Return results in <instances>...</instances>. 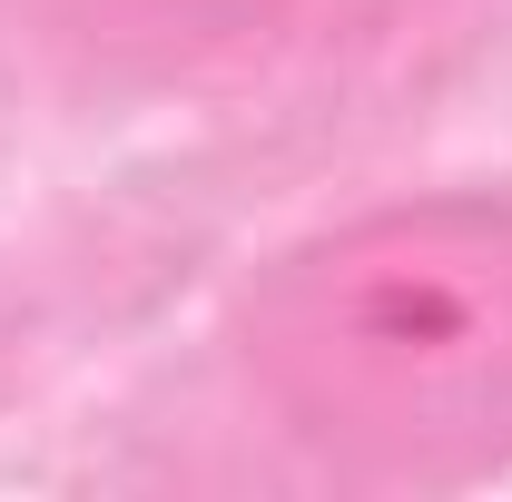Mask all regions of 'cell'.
Listing matches in <instances>:
<instances>
[{
  "mask_svg": "<svg viewBox=\"0 0 512 502\" xmlns=\"http://www.w3.org/2000/svg\"><path fill=\"white\" fill-rule=\"evenodd\" d=\"M247 375L335 473L453 493L512 463V197H404L286 247Z\"/></svg>",
  "mask_w": 512,
  "mask_h": 502,
  "instance_id": "cell-1",
  "label": "cell"
}]
</instances>
